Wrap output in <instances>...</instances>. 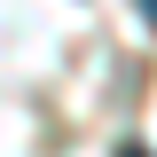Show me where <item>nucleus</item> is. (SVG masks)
<instances>
[{
	"instance_id": "obj_1",
	"label": "nucleus",
	"mask_w": 157,
	"mask_h": 157,
	"mask_svg": "<svg viewBox=\"0 0 157 157\" xmlns=\"http://www.w3.org/2000/svg\"><path fill=\"white\" fill-rule=\"evenodd\" d=\"M118 157H149V141H126V149H118Z\"/></svg>"
}]
</instances>
